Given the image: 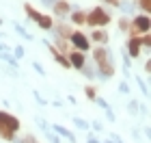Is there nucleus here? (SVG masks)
<instances>
[{
    "mask_svg": "<svg viewBox=\"0 0 151 143\" xmlns=\"http://www.w3.org/2000/svg\"><path fill=\"white\" fill-rule=\"evenodd\" d=\"M37 124L41 126V130H43V132H47V124H45V119H41V117H37Z\"/></svg>",
    "mask_w": 151,
    "mask_h": 143,
    "instance_id": "29",
    "label": "nucleus"
},
{
    "mask_svg": "<svg viewBox=\"0 0 151 143\" xmlns=\"http://www.w3.org/2000/svg\"><path fill=\"white\" fill-rule=\"evenodd\" d=\"M67 59H69V65L76 67V70H82V65H84V52H78V50H73V52H67Z\"/></svg>",
    "mask_w": 151,
    "mask_h": 143,
    "instance_id": "8",
    "label": "nucleus"
},
{
    "mask_svg": "<svg viewBox=\"0 0 151 143\" xmlns=\"http://www.w3.org/2000/svg\"><path fill=\"white\" fill-rule=\"evenodd\" d=\"M129 26H132V22H129L127 17H121V20H119V30L127 33V30H129Z\"/></svg>",
    "mask_w": 151,
    "mask_h": 143,
    "instance_id": "18",
    "label": "nucleus"
},
{
    "mask_svg": "<svg viewBox=\"0 0 151 143\" xmlns=\"http://www.w3.org/2000/svg\"><path fill=\"white\" fill-rule=\"evenodd\" d=\"M121 54H123V57H121V59H123V70H129V65H132V59L127 57V52H125V50H123Z\"/></svg>",
    "mask_w": 151,
    "mask_h": 143,
    "instance_id": "20",
    "label": "nucleus"
},
{
    "mask_svg": "<svg viewBox=\"0 0 151 143\" xmlns=\"http://www.w3.org/2000/svg\"><path fill=\"white\" fill-rule=\"evenodd\" d=\"M32 67H35V70H37V72L41 74V76H45V70H43V67H41V65L37 63V61H32Z\"/></svg>",
    "mask_w": 151,
    "mask_h": 143,
    "instance_id": "28",
    "label": "nucleus"
},
{
    "mask_svg": "<svg viewBox=\"0 0 151 143\" xmlns=\"http://www.w3.org/2000/svg\"><path fill=\"white\" fill-rule=\"evenodd\" d=\"M0 61H4V63H9V65H13V67L17 70V61L13 59L9 52H0Z\"/></svg>",
    "mask_w": 151,
    "mask_h": 143,
    "instance_id": "15",
    "label": "nucleus"
},
{
    "mask_svg": "<svg viewBox=\"0 0 151 143\" xmlns=\"http://www.w3.org/2000/svg\"><path fill=\"white\" fill-rule=\"evenodd\" d=\"M91 126H93V130H97V132H101V130H104V126H101V121H97V119H95V121H93Z\"/></svg>",
    "mask_w": 151,
    "mask_h": 143,
    "instance_id": "27",
    "label": "nucleus"
},
{
    "mask_svg": "<svg viewBox=\"0 0 151 143\" xmlns=\"http://www.w3.org/2000/svg\"><path fill=\"white\" fill-rule=\"evenodd\" d=\"M116 7H119L123 13H134L136 11V4L129 2V0H119V4H116Z\"/></svg>",
    "mask_w": 151,
    "mask_h": 143,
    "instance_id": "14",
    "label": "nucleus"
},
{
    "mask_svg": "<svg viewBox=\"0 0 151 143\" xmlns=\"http://www.w3.org/2000/svg\"><path fill=\"white\" fill-rule=\"evenodd\" d=\"M69 22H71V24H78V26L86 24V13H84V11H80V9L71 11V13H69Z\"/></svg>",
    "mask_w": 151,
    "mask_h": 143,
    "instance_id": "10",
    "label": "nucleus"
},
{
    "mask_svg": "<svg viewBox=\"0 0 151 143\" xmlns=\"http://www.w3.org/2000/svg\"><path fill=\"white\" fill-rule=\"evenodd\" d=\"M82 74H84L86 78H95L97 76V67H95V63H88V61H84V65H82Z\"/></svg>",
    "mask_w": 151,
    "mask_h": 143,
    "instance_id": "13",
    "label": "nucleus"
},
{
    "mask_svg": "<svg viewBox=\"0 0 151 143\" xmlns=\"http://www.w3.org/2000/svg\"><path fill=\"white\" fill-rule=\"evenodd\" d=\"M95 102H97V104H99L101 108H108V102H106L104 98H95Z\"/></svg>",
    "mask_w": 151,
    "mask_h": 143,
    "instance_id": "32",
    "label": "nucleus"
},
{
    "mask_svg": "<svg viewBox=\"0 0 151 143\" xmlns=\"http://www.w3.org/2000/svg\"><path fill=\"white\" fill-rule=\"evenodd\" d=\"M19 128H22V124H19L17 117H13V115L4 113V111H0V130H13V132H17Z\"/></svg>",
    "mask_w": 151,
    "mask_h": 143,
    "instance_id": "6",
    "label": "nucleus"
},
{
    "mask_svg": "<svg viewBox=\"0 0 151 143\" xmlns=\"http://www.w3.org/2000/svg\"><path fill=\"white\" fill-rule=\"evenodd\" d=\"M15 30L19 33V35H24L26 39H28V41H32V35H28V33H26V28H24V26H19V24H15Z\"/></svg>",
    "mask_w": 151,
    "mask_h": 143,
    "instance_id": "21",
    "label": "nucleus"
},
{
    "mask_svg": "<svg viewBox=\"0 0 151 143\" xmlns=\"http://www.w3.org/2000/svg\"><path fill=\"white\" fill-rule=\"evenodd\" d=\"M52 130L58 134V137H65V139H69L71 143H76V137H73V132L71 130H67V128H63V126H58V124H54L52 126Z\"/></svg>",
    "mask_w": 151,
    "mask_h": 143,
    "instance_id": "12",
    "label": "nucleus"
},
{
    "mask_svg": "<svg viewBox=\"0 0 151 143\" xmlns=\"http://www.w3.org/2000/svg\"><path fill=\"white\" fill-rule=\"evenodd\" d=\"M73 124H76V126H78V128H80V130H84V132L88 130V121H84V119H82V117H73Z\"/></svg>",
    "mask_w": 151,
    "mask_h": 143,
    "instance_id": "17",
    "label": "nucleus"
},
{
    "mask_svg": "<svg viewBox=\"0 0 151 143\" xmlns=\"http://www.w3.org/2000/svg\"><path fill=\"white\" fill-rule=\"evenodd\" d=\"M138 111H140V104H138L136 100H132V102L127 104V113H129V115H136Z\"/></svg>",
    "mask_w": 151,
    "mask_h": 143,
    "instance_id": "16",
    "label": "nucleus"
},
{
    "mask_svg": "<svg viewBox=\"0 0 151 143\" xmlns=\"http://www.w3.org/2000/svg\"><path fill=\"white\" fill-rule=\"evenodd\" d=\"M41 2H43V4H50V7H52V4H56L58 0H41Z\"/></svg>",
    "mask_w": 151,
    "mask_h": 143,
    "instance_id": "34",
    "label": "nucleus"
},
{
    "mask_svg": "<svg viewBox=\"0 0 151 143\" xmlns=\"http://www.w3.org/2000/svg\"><path fill=\"white\" fill-rule=\"evenodd\" d=\"M136 83L140 85V89H142V93H145V95L149 93V89H147V83H145V80H142V78H138V76H136Z\"/></svg>",
    "mask_w": 151,
    "mask_h": 143,
    "instance_id": "23",
    "label": "nucleus"
},
{
    "mask_svg": "<svg viewBox=\"0 0 151 143\" xmlns=\"http://www.w3.org/2000/svg\"><path fill=\"white\" fill-rule=\"evenodd\" d=\"M52 11L56 13L58 17H67V13L71 11V7H69V2H67V0H58L56 4H52Z\"/></svg>",
    "mask_w": 151,
    "mask_h": 143,
    "instance_id": "9",
    "label": "nucleus"
},
{
    "mask_svg": "<svg viewBox=\"0 0 151 143\" xmlns=\"http://www.w3.org/2000/svg\"><path fill=\"white\" fill-rule=\"evenodd\" d=\"M2 37H4V35H2V33H0V39H2Z\"/></svg>",
    "mask_w": 151,
    "mask_h": 143,
    "instance_id": "37",
    "label": "nucleus"
},
{
    "mask_svg": "<svg viewBox=\"0 0 151 143\" xmlns=\"http://www.w3.org/2000/svg\"><path fill=\"white\" fill-rule=\"evenodd\" d=\"M140 41H138V37H129L127 39V46H125V52H127V57L129 59H140Z\"/></svg>",
    "mask_w": 151,
    "mask_h": 143,
    "instance_id": "7",
    "label": "nucleus"
},
{
    "mask_svg": "<svg viewBox=\"0 0 151 143\" xmlns=\"http://www.w3.org/2000/svg\"><path fill=\"white\" fill-rule=\"evenodd\" d=\"M91 39H93V41H97V44H101V46H104V44H108V39H110V35H108V30H104V28H97V30H93V35H91Z\"/></svg>",
    "mask_w": 151,
    "mask_h": 143,
    "instance_id": "11",
    "label": "nucleus"
},
{
    "mask_svg": "<svg viewBox=\"0 0 151 143\" xmlns=\"http://www.w3.org/2000/svg\"><path fill=\"white\" fill-rule=\"evenodd\" d=\"M104 2H108V4H112V7H116V4H119V0H104Z\"/></svg>",
    "mask_w": 151,
    "mask_h": 143,
    "instance_id": "35",
    "label": "nucleus"
},
{
    "mask_svg": "<svg viewBox=\"0 0 151 143\" xmlns=\"http://www.w3.org/2000/svg\"><path fill=\"white\" fill-rule=\"evenodd\" d=\"M129 22H132V26H129V37H138L140 33L142 35H147L149 33V15H145V13H142V15H136L134 20H129Z\"/></svg>",
    "mask_w": 151,
    "mask_h": 143,
    "instance_id": "4",
    "label": "nucleus"
},
{
    "mask_svg": "<svg viewBox=\"0 0 151 143\" xmlns=\"http://www.w3.org/2000/svg\"><path fill=\"white\" fill-rule=\"evenodd\" d=\"M84 95H86L88 100H95V98H97V93H95V87H86V89H84Z\"/></svg>",
    "mask_w": 151,
    "mask_h": 143,
    "instance_id": "22",
    "label": "nucleus"
},
{
    "mask_svg": "<svg viewBox=\"0 0 151 143\" xmlns=\"http://www.w3.org/2000/svg\"><path fill=\"white\" fill-rule=\"evenodd\" d=\"M2 24H4V20H2V17H0V26H2Z\"/></svg>",
    "mask_w": 151,
    "mask_h": 143,
    "instance_id": "36",
    "label": "nucleus"
},
{
    "mask_svg": "<svg viewBox=\"0 0 151 143\" xmlns=\"http://www.w3.org/2000/svg\"><path fill=\"white\" fill-rule=\"evenodd\" d=\"M22 57H24V48L22 46H15V61L22 59Z\"/></svg>",
    "mask_w": 151,
    "mask_h": 143,
    "instance_id": "25",
    "label": "nucleus"
},
{
    "mask_svg": "<svg viewBox=\"0 0 151 143\" xmlns=\"http://www.w3.org/2000/svg\"><path fill=\"white\" fill-rule=\"evenodd\" d=\"M86 24L88 26H95V28H97V26L104 28V26L110 24V15H108V11L101 9V7H93V9L86 13Z\"/></svg>",
    "mask_w": 151,
    "mask_h": 143,
    "instance_id": "2",
    "label": "nucleus"
},
{
    "mask_svg": "<svg viewBox=\"0 0 151 143\" xmlns=\"http://www.w3.org/2000/svg\"><path fill=\"white\" fill-rule=\"evenodd\" d=\"M24 11H26V15H28V20H35L39 28H43V30H52V26H54V20L50 15H45V13H39L35 11L30 4H24Z\"/></svg>",
    "mask_w": 151,
    "mask_h": 143,
    "instance_id": "3",
    "label": "nucleus"
},
{
    "mask_svg": "<svg viewBox=\"0 0 151 143\" xmlns=\"http://www.w3.org/2000/svg\"><path fill=\"white\" fill-rule=\"evenodd\" d=\"M45 137H47V141H50V143H60V139L56 137V134H52L50 130H47V132H45Z\"/></svg>",
    "mask_w": 151,
    "mask_h": 143,
    "instance_id": "24",
    "label": "nucleus"
},
{
    "mask_svg": "<svg viewBox=\"0 0 151 143\" xmlns=\"http://www.w3.org/2000/svg\"><path fill=\"white\" fill-rule=\"evenodd\" d=\"M32 95L37 98V102H39V104H47V102H45L43 98H41V93H39V91H32Z\"/></svg>",
    "mask_w": 151,
    "mask_h": 143,
    "instance_id": "31",
    "label": "nucleus"
},
{
    "mask_svg": "<svg viewBox=\"0 0 151 143\" xmlns=\"http://www.w3.org/2000/svg\"><path fill=\"white\" fill-rule=\"evenodd\" d=\"M119 93H129V85L127 83H121L119 85Z\"/></svg>",
    "mask_w": 151,
    "mask_h": 143,
    "instance_id": "26",
    "label": "nucleus"
},
{
    "mask_svg": "<svg viewBox=\"0 0 151 143\" xmlns=\"http://www.w3.org/2000/svg\"><path fill=\"white\" fill-rule=\"evenodd\" d=\"M104 111H106V117L110 119V121H114V113H112V108L108 106V108H104Z\"/></svg>",
    "mask_w": 151,
    "mask_h": 143,
    "instance_id": "30",
    "label": "nucleus"
},
{
    "mask_svg": "<svg viewBox=\"0 0 151 143\" xmlns=\"http://www.w3.org/2000/svg\"><path fill=\"white\" fill-rule=\"evenodd\" d=\"M0 52H9V46H6V44H2V41H0Z\"/></svg>",
    "mask_w": 151,
    "mask_h": 143,
    "instance_id": "33",
    "label": "nucleus"
},
{
    "mask_svg": "<svg viewBox=\"0 0 151 143\" xmlns=\"http://www.w3.org/2000/svg\"><path fill=\"white\" fill-rule=\"evenodd\" d=\"M78 52H86L88 50V46H91V41H88V37L84 35V33H80V30H76V33H71L69 35V39H67Z\"/></svg>",
    "mask_w": 151,
    "mask_h": 143,
    "instance_id": "5",
    "label": "nucleus"
},
{
    "mask_svg": "<svg viewBox=\"0 0 151 143\" xmlns=\"http://www.w3.org/2000/svg\"><path fill=\"white\" fill-rule=\"evenodd\" d=\"M93 63H95V67H97V78L101 80V83H106V80L112 78L114 61H112V54L108 52L104 46H99V48L93 50Z\"/></svg>",
    "mask_w": 151,
    "mask_h": 143,
    "instance_id": "1",
    "label": "nucleus"
},
{
    "mask_svg": "<svg viewBox=\"0 0 151 143\" xmlns=\"http://www.w3.org/2000/svg\"><path fill=\"white\" fill-rule=\"evenodd\" d=\"M136 4H138L140 9L145 11V15H147V13H149V7H151V0H136Z\"/></svg>",
    "mask_w": 151,
    "mask_h": 143,
    "instance_id": "19",
    "label": "nucleus"
}]
</instances>
